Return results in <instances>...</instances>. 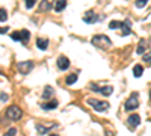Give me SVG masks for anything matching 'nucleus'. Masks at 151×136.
Returning <instances> with one entry per match:
<instances>
[{
    "label": "nucleus",
    "instance_id": "1",
    "mask_svg": "<svg viewBox=\"0 0 151 136\" xmlns=\"http://www.w3.org/2000/svg\"><path fill=\"white\" fill-rule=\"evenodd\" d=\"M91 42L95 47H98V48H109L112 45L110 38H109V36H106V35H95V36H92V41Z\"/></svg>",
    "mask_w": 151,
    "mask_h": 136
},
{
    "label": "nucleus",
    "instance_id": "2",
    "mask_svg": "<svg viewBox=\"0 0 151 136\" xmlns=\"http://www.w3.org/2000/svg\"><path fill=\"white\" fill-rule=\"evenodd\" d=\"M6 117L9 119H12V121H18L23 117V110L18 106H9L6 109Z\"/></svg>",
    "mask_w": 151,
    "mask_h": 136
},
{
    "label": "nucleus",
    "instance_id": "3",
    "mask_svg": "<svg viewBox=\"0 0 151 136\" xmlns=\"http://www.w3.org/2000/svg\"><path fill=\"white\" fill-rule=\"evenodd\" d=\"M88 104H89L92 109H95L97 112H103V110H106L109 107V103L106 101H100V100H95V98H88Z\"/></svg>",
    "mask_w": 151,
    "mask_h": 136
},
{
    "label": "nucleus",
    "instance_id": "4",
    "mask_svg": "<svg viewBox=\"0 0 151 136\" xmlns=\"http://www.w3.org/2000/svg\"><path fill=\"white\" fill-rule=\"evenodd\" d=\"M33 67H35V64L32 62V60H24V62H18V65H17V68H18V71H20L21 74H27V73H30Z\"/></svg>",
    "mask_w": 151,
    "mask_h": 136
},
{
    "label": "nucleus",
    "instance_id": "5",
    "mask_svg": "<svg viewBox=\"0 0 151 136\" xmlns=\"http://www.w3.org/2000/svg\"><path fill=\"white\" fill-rule=\"evenodd\" d=\"M124 107H125V110H134V109L139 107V101H137V94H133V95L129 98V100L125 101Z\"/></svg>",
    "mask_w": 151,
    "mask_h": 136
},
{
    "label": "nucleus",
    "instance_id": "6",
    "mask_svg": "<svg viewBox=\"0 0 151 136\" xmlns=\"http://www.w3.org/2000/svg\"><path fill=\"white\" fill-rule=\"evenodd\" d=\"M97 14L94 11H88V12H85V15H83V21L85 23H88V24H92V23H95L97 21Z\"/></svg>",
    "mask_w": 151,
    "mask_h": 136
},
{
    "label": "nucleus",
    "instance_id": "7",
    "mask_svg": "<svg viewBox=\"0 0 151 136\" xmlns=\"http://www.w3.org/2000/svg\"><path fill=\"white\" fill-rule=\"evenodd\" d=\"M58 67H59V70H62V71L68 70V68H70V60H68V58H67V56H60V58L58 59Z\"/></svg>",
    "mask_w": 151,
    "mask_h": 136
},
{
    "label": "nucleus",
    "instance_id": "8",
    "mask_svg": "<svg viewBox=\"0 0 151 136\" xmlns=\"http://www.w3.org/2000/svg\"><path fill=\"white\" fill-rule=\"evenodd\" d=\"M119 27H121V35H122V36H129V35L132 33V30H130V21H129V20L122 21Z\"/></svg>",
    "mask_w": 151,
    "mask_h": 136
},
{
    "label": "nucleus",
    "instance_id": "9",
    "mask_svg": "<svg viewBox=\"0 0 151 136\" xmlns=\"http://www.w3.org/2000/svg\"><path fill=\"white\" fill-rule=\"evenodd\" d=\"M53 2L55 0H42V2L40 3V12H45L48 9L53 8Z\"/></svg>",
    "mask_w": 151,
    "mask_h": 136
},
{
    "label": "nucleus",
    "instance_id": "10",
    "mask_svg": "<svg viewBox=\"0 0 151 136\" xmlns=\"http://www.w3.org/2000/svg\"><path fill=\"white\" fill-rule=\"evenodd\" d=\"M129 124L132 126V127H137L141 124V118H139V115H136V114H133V115H130L129 117Z\"/></svg>",
    "mask_w": 151,
    "mask_h": 136
},
{
    "label": "nucleus",
    "instance_id": "11",
    "mask_svg": "<svg viewBox=\"0 0 151 136\" xmlns=\"http://www.w3.org/2000/svg\"><path fill=\"white\" fill-rule=\"evenodd\" d=\"M36 47L40 48V50H47V48H48V40H45V38H38V40H36Z\"/></svg>",
    "mask_w": 151,
    "mask_h": 136
},
{
    "label": "nucleus",
    "instance_id": "12",
    "mask_svg": "<svg viewBox=\"0 0 151 136\" xmlns=\"http://www.w3.org/2000/svg\"><path fill=\"white\" fill-rule=\"evenodd\" d=\"M58 101L56 100H52V101H48V103H44V104H41V107L44 109V110H53V109H56L58 107Z\"/></svg>",
    "mask_w": 151,
    "mask_h": 136
},
{
    "label": "nucleus",
    "instance_id": "13",
    "mask_svg": "<svg viewBox=\"0 0 151 136\" xmlns=\"http://www.w3.org/2000/svg\"><path fill=\"white\" fill-rule=\"evenodd\" d=\"M65 6H67V0H56V5L53 8H55L56 12H62L65 9Z\"/></svg>",
    "mask_w": 151,
    "mask_h": 136
},
{
    "label": "nucleus",
    "instance_id": "14",
    "mask_svg": "<svg viewBox=\"0 0 151 136\" xmlns=\"http://www.w3.org/2000/svg\"><path fill=\"white\" fill-rule=\"evenodd\" d=\"M145 50H147V41L145 40H141L139 41V45H137V48H136V53L137 55H144Z\"/></svg>",
    "mask_w": 151,
    "mask_h": 136
},
{
    "label": "nucleus",
    "instance_id": "15",
    "mask_svg": "<svg viewBox=\"0 0 151 136\" xmlns=\"http://www.w3.org/2000/svg\"><path fill=\"white\" fill-rule=\"evenodd\" d=\"M20 38H21V41H23V42H27V41H29V38H30V32H29L27 29L20 30Z\"/></svg>",
    "mask_w": 151,
    "mask_h": 136
},
{
    "label": "nucleus",
    "instance_id": "16",
    "mask_svg": "<svg viewBox=\"0 0 151 136\" xmlns=\"http://www.w3.org/2000/svg\"><path fill=\"white\" fill-rule=\"evenodd\" d=\"M112 91H113V88L112 86H103V88H98V92H101L103 95H110L112 94Z\"/></svg>",
    "mask_w": 151,
    "mask_h": 136
},
{
    "label": "nucleus",
    "instance_id": "17",
    "mask_svg": "<svg viewBox=\"0 0 151 136\" xmlns=\"http://www.w3.org/2000/svg\"><path fill=\"white\" fill-rule=\"evenodd\" d=\"M142 73H144V68H142L141 65H134V68H133L134 77H141V76H142Z\"/></svg>",
    "mask_w": 151,
    "mask_h": 136
},
{
    "label": "nucleus",
    "instance_id": "18",
    "mask_svg": "<svg viewBox=\"0 0 151 136\" xmlns=\"http://www.w3.org/2000/svg\"><path fill=\"white\" fill-rule=\"evenodd\" d=\"M53 95V88L52 86H47V88L44 89V92H42V98H50Z\"/></svg>",
    "mask_w": 151,
    "mask_h": 136
},
{
    "label": "nucleus",
    "instance_id": "19",
    "mask_svg": "<svg viewBox=\"0 0 151 136\" xmlns=\"http://www.w3.org/2000/svg\"><path fill=\"white\" fill-rule=\"evenodd\" d=\"M76 80H77V74H70V76L65 79V83L67 85H74Z\"/></svg>",
    "mask_w": 151,
    "mask_h": 136
},
{
    "label": "nucleus",
    "instance_id": "20",
    "mask_svg": "<svg viewBox=\"0 0 151 136\" xmlns=\"http://www.w3.org/2000/svg\"><path fill=\"white\" fill-rule=\"evenodd\" d=\"M8 20V12L5 8H0V23H5Z\"/></svg>",
    "mask_w": 151,
    "mask_h": 136
},
{
    "label": "nucleus",
    "instance_id": "21",
    "mask_svg": "<svg viewBox=\"0 0 151 136\" xmlns=\"http://www.w3.org/2000/svg\"><path fill=\"white\" fill-rule=\"evenodd\" d=\"M36 129H38V133H40V135L48 133V129H47L45 126H41V124H38V126H36Z\"/></svg>",
    "mask_w": 151,
    "mask_h": 136
},
{
    "label": "nucleus",
    "instance_id": "22",
    "mask_svg": "<svg viewBox=\"0 0 151 136\" xmlns=\"http://www.w3.org/2000/svg\"><path fill=\"white\" fill-rule=\"evenodd\" d=\"M150 2V0H136V8H145V5Z\"/></svg>",
    "mask_w": 151,
    "mask_h": 136
},
{
    "label": "nucleus",
    "instance_id": "23",
    "mask_svg": "<svg viewBox=\"0 0 151 136\" xmlns=\"http://www.w3.org/2000/svg\"><path fill=\"white\" fill-rule=\"evenodd\" d=\"M24 3H26V8H27V9H32L33 5L36 3V0H24Z\"/></svg>",
    "mask_w": 151,
    "mask_h": 136
},
{
    "label": "nucleus",
    "instance_id": "24",
    "mask_svg": "<svg viewBox=\"0 0 151 136\" xmlns=\"http://www.w3.org/2000/svg\"><path fill=\"white\" fill-rule=\"evenodd\" d=\"M15 135H17V129L12 127V129H9V130H8V132L3 135V136H15Z\"/></svg>",
    "mask_w": 151,
    "mask_h": 136
},
{
    "label": "nucleus",
    "instance_id": "25",
    "mask_svg": "<svg viewBox=\"0 0 151 136\" xmlns=\"http://www.w3.org/2000/svg\"><path fill=\"white\" fill-rule=\"evenodd\" d=\"M119 26H121V21H112V23L109 24L110 29H118Z\"/></svg>",
    "mask_w": 151,
    "mask_h": 136
},
{
    "label": "nucleus",
    "instance_id": "26",
    "mask_svg": "<svg viewBox=\"0 0 151 136\" xmlns=\"http://www.w3.org/2000/svg\"><path fill=\"white\" fill-rule=\"evenodd\" d=\"M11 38L14 40V41H21V38H20V32H12Z\"/></svg>",
    "mask_w": 151,
    "mask_h": 136
},
{
    "label": "nucleus",
    "instance_id": "27",
    "mask_svg": "<svg viewBox=\"0 0 151 136\" xmlns=\"http://www.w3.org/2000/svg\"><path fill=\"white\" fill-rule=\"evenodd\" d=\"M142 59H144V62H145V64L151 65V53H147V55H145Z\"/></svg>",
    "mask_w": 151,
    "mask_h": 136
},
{
    "label": "nucleus",
    "instance_id": "28",
    "mask_svg": "<svg viewBox=\"0 0 151 136\" xmlns=\"http://www.w3.org/2000/svg\"><path fill=\"white\" fill-rule=\"evenodd\" d=\"M8 100V94H0V101H6Z\"/></svg>",
    "mask_w": 151,
    "mask_h": 136
},
{
    "label": "nucleus",
    "instance_id": "29",
    "mask_svg": "<svg viewBox=\"0 0 151 136\" xmlns=\"http://www.w3.org/2000/svg\"><path fill=\"white\" fill-rule=\"evenodd\" d=\"M9 30V27H0V33H6Z\"/></svg>",
    "mask_w": 151,
    "mask_h": 136
},
{
    "label": "nucleus",
    "instance_id": "30",
    "mask_svg": "<svg viewBox=\"0 0 151 136\" xmlns=\"http://www.w3.org/2000/svg\"><path fill=\"white\" fill-rule=\"evenodd\" d=\"M104 135H106V136H113V132H110V130H106V132H104Z\"/></svg>",
    "mask_w": 151,
    "mask_h": 136
},
{
    "label": "nucleus",
    "instance_id": "31",
    "mask_svg": "<svg viewBox=\"0 0 151 136\" xmlns=\"http://www.w3.org/2000/svg\"><path fill=\"white\" fill-rule=\"evenodd\" d=\"M50 136H59V135H50Z\"/></svg>",
    "mask_w": 151,
    "mask_h": 136
}]
</instances>
